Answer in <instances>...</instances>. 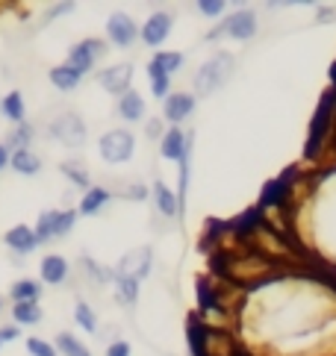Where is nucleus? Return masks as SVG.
<instances>
[{
  "instance_id": "34",
  "label": "nucleus",
  "mask_w": 336,
  "mask_h": 356,
  "mask_svg": "<svg viewBox=\"0 0 336 356\" xmlns=\"http://www.w3.org/2000/svg\"><path fill=\"white\" fill-rule=\"evenodd\" d=\"M145 133H148V138H160V142H162V121L160 118H151Z\"/></svg>"
},
{
  "instance_id": "20",
  "label": "nucleus",
  "mask_w": 336,
  "mask_h": 356,
  "mask_svg": "<svg viewBox=\"0 0 336 356\" xmlns=\"http://www.w3.org/2000/svg\"><path fill=\"white\" fill-rule=\"evenodd\" d=\"M9 165H12V168H15L18 174H24V177H33V174L42 171V159H38L30 147H27V150H12Z\"/></svg>"
},
{
  "instance_id": "9",
  "label": "nucleus",
  "mask_w": 336,
  "mask_h": 356,
  "mask_svg": "<svg viewBox=\"0 0 336 356\" xmlns=\"http://www.w3.org/2000/svg\"><path fill=\"white\" fill-rule=\"evenodd\" d=\"M192 112H195V95H189V92H174V95H168L165 97V104H162V118L168 124H183Z\"/></svg>"
},
{
  "instance_id": "24",
  "label": "nucleus",
  "mask_w": 336,
  "mask_h": 356,
  "mask_svg": "<svg viewBox=\"0 0 336 356\" xmlns=\"http://www.w3.org/2000/svg\"><path fill=\"white\" fill-rule=\"evenodd\" d=\"M56 230H59V209H47V212L38 215V224H36V238L38 241L56 238Z\"/></svg>"
},
{
  "instance_id": "31",
  "label": "nucleus",
  "mask_w": 336,
  "mask_h": 356,
  "mask_svg": "<svg viewBox=\"0 0 336 356\" xmlns=\"http://www.w3.org/2000/svg\"><path fill=\"white\" fill-rule=\"evenodd\" d=\"M151 92H153V97H168L171 95V77H153Z\"/></svg>"
},
{
  "instance_id": "18",
  "label": "nucleus",
  "mask_w": 336,
  "mask_h": 356,
  "mask_svg": "<svg viewBox=\"0 0 336 356\" xmlns=\"http://www.w3.org/2000/svg\"><path fill=\"white\" fill-rule=\"evenodd\" d=\"M119 115L124 121H142V118H145V97L130 88L127 95L119 97Z\"/></svg>"
},
{
  "instance_id": "33",
  "label": "nucleus",
  "mask_w": 336,
  "mask_h": 356,
  "mask_svg": "<svg viewBox=\"0 0 336 356\" xmlns=\"http://www.w3.org/2000/svg\"><path fill=\"white\" fill-rule=\"evenodd\" d=\"M107 356H130V345L127 341H112L107 348Z\"/></svg>"
},
{
  "instance_id": "11",
  "label": "nucleus",
  "mask_w": 336,
  "mask_h": 356,
  "mask_svg": "<svg viewBox=\"0 0 336 356\" xmlns=\"http://www.w3.org/2000/svg\"><path fill=\"white\" fill-rule=\"evenodd\" d=\"M183 68V54L180 50H160L157 56H151L148 62V77H171L174 71Z\"/></svg>"
},
{
  "instance_id": "10",
  "label": "nucleus",
  "mask_w": 336,
  "mask_h": 356,
  "mask_svg": "<svg viewBox=\"0 0 336 356\" xmlns=\"http://www.w3.org/2000/svg\"><path fill=\"white\" fill-rule=\"evenodd\" d=\"M189 147H192V136H186L180 127H171V130L162 136V142H160V154H162V159L180 162L189 154Z\"/></svg>"
},
{
  "instance_id": "8",
  "label": "nucleus",
  "mask_w": 336,
  "mask_h": 356,
  "mask_svg": "<svg viewBox=\"0 0 336 356\" xmlns=\"http://www.w3.org/2000/svg\"><path fill=\"white\" fill-rule=\"evenodd\" d=\"M107 35L115 47H130L139 39V27L127 12H112L109 21H107Z\"/></svg>"
},
{
  "instance_id": "15",
  "label": "nucleus",
  "mask_w": 336,
  "mask_h": 356,
  "mask_svg": "<svg viewBox=\"0 0 336 356\" xmlns=\"http://www.w3.org/2000/svg\"><path fill=\"white\" fill-rule=\"evenodd\" d=\"M42 280L47 286H59L68 280V259L59 257V253H50L42 259Z\"/></svg>"
},
{
  "instance_id": "5",
  "label": "nucleus",
  "mask_w": 336,
  "mask_h": 356,
  "mask_svg": "<svg viewBox=\"0 0 336 356\" xmlns=\"http://www.w3.org/2000/svg\"><path fill=\"white\" fill-rule=\"evenodd\" d=\"M50 136L66 147H80L86 142V124L77 112H66V115H59L54 124H50Z\"/></svg>"
},
{
  "instance_id": "13",
  "label": "nucleus",
  "mask_w": 336,
  "mask_h": 356,
  "mask_svg": "<svg viewBox=\"0 0 336 356\" xmlns=\"http://www.w3.org/2000/svg\"><path fill=\"white\" fill-rule=\"evenodd\" d=\"M3 241L9 245V250H15V253H33V250L38 248L36 230H30L27 224H18V227H12V230L3 236Z\"/></svg>"
},
{
  "instance_id": "23",
  "label": "nucleus",
  "mask_w": 336,
  "mask_h": 356,
  "mask_svg": "<svg viewBox=\"0 0 336 356\" xmlns=\"http://www.w3.org/2000/svg\"><path fill=\"white\" fill-rule=\"evenodd\" d=\"M12 318H15L18 327H36L45 318V312L38 303H15V307H12Z\"/></svg>"
},
{
  "instance_id": "39",
  "label": "nucleus",
  "mask_w": 336,
  "mask_h": 356,
  "mask_svg": "<svg viewBox=\"0 0 336 356\" xmlns=\"http://www.w3.org/2000/svg\"><path fill=\"white\" fill-rule=\"evenodd\" d=\"M0 309H3V300H0Z\"/></svg>"
},
{
  "instance_id": "26",
  "label": "nucleus",
  "mask_w": 336,
  "mask_h": 356,
  "mask_svg": "<svg viewBox=\"0 0 336 356\" xmlns=\"http://www.w3.org/2000/svg\"><path fill=\"white\" fill-rule=\"evenodd\" d=\"M59 171L66 174V177H68V180H71L74 186H80L83 192H89V188H92V180H89V171H86V168H83V165L77 162V159L62 162V165H59Z\"/></svg>"
},
{
  "instance_id": "40",
  "label": "nucleus",
  "mask_w": 336,
  "mask_h": 356,
  "mask_svg": "<svg viewBox=\"0 0 336 356\" xmlns=\"http://www.w3.org/2000/svg\"><path fill=\"white\" fill-rule=\"evenodd\" d=\"M0 348H3V341H0Z\"/></svg>"
},
{
  "instance_id": "2",
  "label": "nucleus",
  "mask_w": 336,
  "mask_h": 356,
  "mask_svg": "<svg viewBox=\"0 0 336 356\" xmlns=\"http://www.w3.org/2000/svg\"><path fill=\"white\" fill-rule=\"evenodd\" d=\"M98 150H100V159L109 162V165L130 162L136 154V138L130 130H109V133L100 136Z\"/></svg>"
},
{
  "instance_id": "28",
  "label": "nucleus",
  "mask_w": 336,
  "mask_h": 356,
  "mask_svg": "<svg viewBox=\"0 0 336 356\" xmlns=\"http://www.w3.org/2000/svg\"><path fill=\"white\" fill-rule=\"evenodd\" d=\"M56 350H59L62 356H92L83 341H77L71 333H59V336H56Z\"/></svg>"
},
{
  "instance_id": "6",
  "label": "nucleus",
  "mask_w": 336,
  "mask_h": 356,
  "mask_svg": "<svg viewBox=\"0 0 336 356\" xmlns=\"http://www.w3.org/2000/svg\"><path fill=\"white\" fill-rule=\"evenodd\" d=\"M98 83L103 92H109V95H127L130 92V83H133V65L130 62H119V65H109V68H103L98 74Z\"/></svg>"
},
{
  "instance_id": "17",
  "label": "nucleus",
  "mask_w": 336,
  "mask_h": 356,
  "mask_svg": "<svg viewBox=\"0 0 336 356\" xmlns=\"http://www.w3.org/2000/svg\"><path fill=\"white\" fill-rule=\"evenodd\" d=\"M112 200V195H109V188H103V186H92L89 192L83 195V200H80V207H77V212L80 215H98L107 203Z\"/></svg>"
},
{
  "instance_id": "38",
  "label": "nucleus",
  "mask_w": 336,
  "mask_h": 356,
  "mask_svg": "<svg viewBox=\"0 0 336 356\" xmlns=\"http://www.w3.org/2000/svg\"><path fill=\"white\" fill-rule=\"evenodd\" d=\"M330 18H336V15H333V9H321V15H319V21H330Z\"/></svg>"
},
{
  "instance_id": "25",
  "label": "nucleus",
  "mask_w": 336,
  "mask_h": 356,
  "mask_svg": "<svg viewBox=\"0 0 336 356\" xmlns=\"http://www.w3.org/2000/svg\"><path fill=\"white\" fill-rule=\"evenodd\" d=\"M0 112L12 121V124H24V95L21 92H9L3 100H0Z\"/></svg>"
},
{
  "instance_id": "4",
  "label": "nucleus",
  "mask_w": 336,
  "mask_h": 356,
  "mask_svg": "<svg viewBox=\"0 0 336 356\" xmlns=\"http://www.w3.org/2000/svg\"><path fill=\"white\" fill-rule=\"evenodd\" d=\"M103 54H107V44H103L100 39H83V42H77L68 50V62H66V65H71L77 74H89L95 68V62L103 59Z\"/></svg>"
},
{
  "instance_id": "35",
  "label": "nucleus",
  "mask_w": 336,
  "mask_h": 356,
  "mask_svg": "<svg viewBox=\"0 0 336 356\" xmlns=\"http://www.w3.org/2000/svg\"><path fill=\"white\" fill-rule=\"evenodd\" d=\"M127 197H133V200H145V197H148V188L142 186V183H133V186H127Z\"/></svg>"
},
{
  "instance_id": "1",
  "label": "nucleus",
  "mask_w": 336,
  "mask_h": 356,
  "mask_svg": "<svg viewBox=\"0 0 336 356\" xmlns=\"http://www.w3.org/2000/svg\"><path fill=\"white\" fill-rule=\"evenodd\" d=\"M234 68H236V62H234L230 54H215L213 59H206L204 65L198 68V74H195V95L206 97V95L218 92V88L230 80Z\"/></svg>"
},
{
  "instance_id": "21",
  "label": "nucleus",
  "mask_w": 336,
  "mask_h": 356,
  "mask_svg": "<svg viewBox=\"0 0 336 356\" xmlns=\"http://www.w3.org/2000/svg\"><path fill=\"white\" fill-rule=\"evenodd\" d=\"M38 295H42V286L36 280H15L9 289V298L15 303H38Z\"/></svg>"
},
{
  "instance_id": "36",
  "label": "nucleus",
  "mask_w": 336,
  "mask_h": 356,
  "mask_svg": "<svg viewBox=\"0 0 336 356\" xmlns=\"http://www.w3.org/2000/svg\"><path fill=\"white\" fill-rule=\"evenodd\" d=\"M9 159H12V150H9L6 142H3V145H0V171H3L6 165H9Z\"/></svg>"
},
{
  "instance_id": "16",
  "label": "nucleus",
  "mask_w": 336,
  "mask_h": 356,
  "mask_svg": "<svg viewBox=\"0 0 336 356\" xmlns=\"http://www.w3.org/2000/svg\"><path fill=\"white\" fill-rule=\"evenodd\" d=\"M330 115H333V92L325 95V100H321V106H319L316 118H313V136H310V150H313V145H319L321 138H325L328 127H330Z\"/></svg>"
},
{
  "instance_id": "22",
  "label": "nucleus",
  "mask_w": 336,
  "mask_h": 356,
  "mask_svg": "<svg viewBox=\"0 0 336 356\" xmlns=\"http://www.w3.org/2000/svg\"><path fill=\"white\" fill-rule=\"evenodd\" d=\"M115 295H119V300L124 303V307H133V303L139 300V280L115 271Z\"/></svg>"
},
{
  "instance_id": "32",
  "label": "nucleus",
  "mask_w": 336,
  "mask_h": 356,
  "mask_svg": "<svg viewBox=\"0 0 336 356\" xmlns=\"http://www.w3.org/2000/svg\"><path fill=\"white\" fill-rule=\"evenodd\" d=\"M198 9L204 12L206 18H218V15H222V12H224V3H222V0H201Z\"/></svg>"
},
{
  "instance_id": "12",
  "label": "nucleus",
  "mask_w": 336,
  "mask_h": 356,
  "mask_svg": "<svg viewBox=\"0 0 336 356\" xmlns=\"http://www.w3.org/2000/svg\"><path fill=\"white\" fill-rule=\"evenodd\" d=\"M148 271H151V250H148V248L127 253V257L121 259V265H119V274H124V277H136V280L148 277Z\"/></svg>"
},
{
  "instance_id": "37",
  "label": "nucleus",
  "mask_w": 336,
  "mask_h": 356,
  "mask_svg": "<svg viewBox=\"0 0 336 356\" xmlns=\"http://www.w3.org/2000/svg\"><path fill=\"white\" fill-rule=\"evenodd\" d=\"M6 339H18V327H3L0 330V341H6Z\"/></svg>"
},
{
  "instance_id": "29",
  "label": "nucleus",
  "mask_w": 336,
  "mask_h": 356,
  "mask_svg": "<svg viewBox=\"0 0 336 356\" xmlns=\"http://www.w3.org/2000/svg\"><path fill=\"white\" fill-rule=\"evenodd\" d=\"M30 142H33V127L24 121V124H18L15 130H12V136L6 138V147H9V150H27Z\"/></svg>"
},
{
  "instance_id": "19",
  "label": "nucleus",
  "mask_w": 336,
  "mask_h": 356,
  "mask_svg": "<svg viewBox=\"0 0 336 356\" xmlns=\"http://www.w3.org/2000/svg\"><path fill=\"white\" fill-rule=\"evenodd\" d=\"M83 74H77L71 65H56L50 68V83H54L56 92H74L77 86H80Z\"/></svg>"
},
{
  "instance_id": "14",
  "label": "nucleus",
  "mask_w": 336,
  "mask_h": 356,
  "mask_svg": "<svg viewBox=\"0 0 336 356\" xmlns=\"http://www.w3.org/2000/svg\"><path fill=\"white\" fill-rule=\"evenodd\" d=\"M153 207L160 209V215H165V218H174V215H180L183 209H180V200H177V195L168 188L162 180H157L153 183Z\"/></svg>"
},
{
  "instance_id": "27",
  "label": "nucleus",
  "mask_w": 336,
  "mask_h": 356,
  "mask_svg": "<svg viewBox=\"0 0 336 356\" xmlns=\"http://www.w3.org/2000/svg\"><path fill=\"white\" fill-rule=\"evenodd\" d=\"M74 321H77V327H80V330H86V333H98V315L83 300L74 307Z\"/></svg>"
},
{
  "instance_id": "30",
  "label": "nucleus",
  "mask_w": 336,
  "mask_h": 356,
  "mask_svg": "<svg viewBox=\"0 0 336 356\" xmlns=\"http://www.w3.org/2000/svg\"><path fill=\"white\" fill-rule=\"evenodd\" d=\"M27 353L30 356H56L59 350H56V345H50V341H45V339L30 336L27 339Z\"/></svg>"
},
{
  "instance_id": "7",
  "label": "nucleus",
  "mask_w": 336,
  "mask_h": 356,
  "mask_svg": "<svg viewBox=\"0 0 336 356\" xmlns=\"http://www.w3.org/2000/svg\"><path fill=\"white\" fill-rule=\"evenodd\" d=\"M171 27H174V15L171 12H153V15L142 24V42H145L148 47H160L168 35H171Z\"/></svg>"
},
{
  "instance_id": "3",
  "label": "nucleus",
  "mask_w": 336,
  "mask_h": 356,
  "mask_svg": "<svg viewBox=\"0 0 336 356\" xmlns=\"http://www.w3.org/2000/svg\"><path fill=\"white\" fill-rule=\"evenodd\" d=\"M222 35H230V39H239V42L254 39L257 35V15L251 9H239L234 15H227L206 39H222Z\"/></svg>"
}]
</instances>
